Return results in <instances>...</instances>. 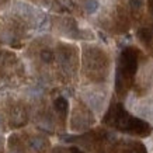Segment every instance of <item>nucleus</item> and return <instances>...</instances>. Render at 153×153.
Segmentation results:
<instances>
[{
	"label": "nucleus",
	"mask_w": 153,
	"mask_h": 153,
	"mask_svg": "<svg viewBox=\"0 0 153 153\" xmlns=\"http://www.w3.org/2000/svg\"><path fill=\"white\" fill-rule=\"evenodd\" d=\"M93 124V114L84 105H77L72 115V126L73 129L84 131Z\"/></svg>",
	"instance_id": "20e7f679"
},
{
	"label": "nucleus",
	"mask_w": 153,
	"mask_h": 153,
	"mask_svg": "<svg viewBox=\"0 0 153 153\" xmlns=\"http://www.w3.org/2000/svg\"><path fill=\"white\" fill-rule=\"evenodd\" d=\"M145 25L153 30V0H148V20Z\"/></svg>",
	"instance_id": "0eeeda50"
},
{
	"label": "nucleus",
	"mask_w": 153,
	"mask_h": 153,
	"mask_svg": "<svg viewBox=\"0 0 153 153\" xmlns=\"http://www.w3.org/2000/svg\"><path fill=\"white\" fill-rule=\"evenodd\" d=\"M69 153H84V152H83V150H80L79 148H74V146H73V148H70Z\"/></svg>",
	"instance_id": "6e6552de"
},
{
	"label": "nucleus",
	"mask_w": 153,
	"mask_h": 153,
	"mask_svg": "<svg viewBox=\"0 0 153 153\" xmlns=\"http://www.w3.org/2000/svg\"><path fill=\"white\" fill-rule=\"evenodd\" d=\"M102 124L112 129L125 132L135 136L146 138L152 134V126L146 121L136 118L126 111L121 102H111L107 112L102 117Z\"/></svg>",
	"instance_id": "f257e3e1"
},
{
	"label": "nucleus",
	"mask_w": 153,
	"mask_h": 153,
	"mask_svg": "<svg viewBox=\"0 0 153 153\" xmlns=\"http://www.w3.org/2000/svg\"><path fill=\"white\" fill-rule=\"evenodd\" d=\"M83 72L91 82H104L108 74L110 60L102 49L97 47H86L83 49Z\"/></svg>",
	"instance_id": "7ed1b4c3"
},
{
	"label": "nucleus",
	"mask_w": 153,
	"mask_h": 153,
	"mask_svg": "<svg viewBox=\"0 0 153 153\" xmlns=\"http://www.w3.org/2000/svg\"><path fill=\"white\" fill-rule=\"evenodd\" d=\"M139 51L135 47H126L121 52L115 70V93L118 97H125L134 86L139 66Z\"/></svg>",
	"instance_id": "f03ea898"
},
{
	"label": "nucleus",
	"mask_w": 153,
	"mask_h": 153,
	"mask_svg": "<svg viewBox=\"0 0 153 153\" xmlns=\"http://www.w3.org/2000/svg\"><path fill=\"white\" fill-rule=\"evenodd\" d=\"M122 153H148V149L142 142H128L124 145Z\"/></svg>",
	"instance_id": "423d86ee"
},
{
	"label": "nucleus",
	"mask_w": 153,
	"mask_h": 153,
	"mask_svg": "<svg viewBox=\"0 0 153 153\" xmlns=\"http://www.w3.org/2000/svg\"><path fill=\"white\" fill-rule=\"evenodd\" d=\"M53 105H55V110L58 112V115L60 117V120L65 121L66 115H68V111H69V102L66 100L65 97H58L53 102Z\"/></svg>",
	"instance_id": "39448f33"
}]
</instances>
